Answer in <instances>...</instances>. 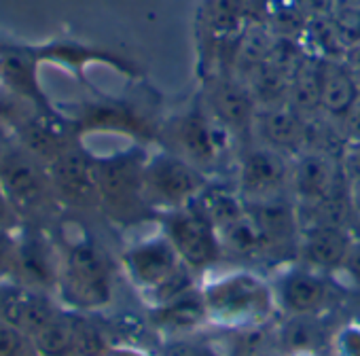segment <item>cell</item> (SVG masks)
<instances>
[{
	"mask_svg": "<svg viewBox=\"0 0 360 356\" xmlns=\"http://www.w3.org/2000/svg\"><path fill=\"white\" fill-rule=\"evenodd\" d=\"M246 81V85L250 87L259 108L265 106H278V104H286L290 98V85H292V77L284 75L282 70H278L276 66L263 62L259 66H255L250 72H246L242 77Z\"/></svg>",
	"mask_w": 360,
	"mask_h": 356,
	"instance_id": "26",
	"label": "cell"
},
{
	"mask_svg": "<svg viewBox=\"0 0 360 356\" xmlns=\"http://www.w3.org/2000/svg\"><path fill=\"white\" fill-rule=\"evenodd\" d=\"M330 22L345 49L360 43V5H337Z\"/></svg>",
	"mask_w": 360,
	"mask_h": 356,
	"instance_id": "29",
	"label": "cell"
},
{
	"mask_svg": "<svg viewBox=\"0 0 360 356\" xmlns=\"http://www.w3.org/2000/svg\"><path fill=\"white\" fill-rule=\"evenodd\" d=\"M37 356H77L75 314L60 312L49 324L30 337Z\"/></svg>",
	"mask_w": 360,
	"mask_h": 356,
	"instance_id": "27",
	"label": "cell"
},
{
	"mask_svg": "<svg viewBox=\"0 0 360 356\" xmlns=\"http://www.w3.org/2000/svg\"><path fill=\"white\" fill-rule=\"evenodd\" d=\"M0 187L9 196L22 221L43 215L53 196L47 163L13 142L0 151Z\"/></svg>",
	"mask_w": 360,
	"mask_h": 356,
	"instance_id": "5",
	"label": "cell"
},
{
	"mask_svg": "<svg viewBox=\"0 0 360 356\" xmlns=\"http://www.w3.org/2000/svg\"><path fill=\"white\" fill-rule=\"evenodd\" d=\"M47 170L58 202L77 210L100 208L96 157L79 142L70 144L51 163H47Z\"/></svg>",
	"mask_w": 360,
	"mask_h": 356,
	"instance_id": "11",
	"label": "cell"
},
{
	"mask_svg": "<svg viewBox=\"0 0 360 356\" xmlns=\"http://www.w3.org/2000/svg\"><path fill=\"white\" fill-rule=\"evenodd\" d=\"M290 157L261 142H248L238 155L236 187L246 202L290 193Z\"/></svg>",
	"mask_w": 360,
	"mask_h": 356,
	"instance_id": "10",
	"label": "cell"
},
{
	"mask_svg": "<svg viewBox=\"0 0 360 356\" xmlns=\"http://www.w3.org/2000/svg\"><path fill=\"white\" fill-rule=\"evenodd\" d=\"M349 191L339 155L303 151L290 161V196L297 204H318Z\"/></svg>",
	"mask_w": 360,
	"mask_h": 356,
	"instance_id": "12",
	"label": "cell"
},
{
	"mask_svg": "<svg viewBox=\"0 0 360 356\" xmlns=\"http://www.w3.org/2000/svg\"><path fill=\"white\" fill-rule=\"evenodd\" d=\"M339 272L349 280V284L356 291H360V240L354 242V246H352V250H349V255H347V259Z\"/></svg>",
	"mask_w": 360,
	"mask_h": 356,
	"instance_id": "38",
	"label": "cell"
},
{
	"mask_svg": "<svg viewBox=\"0 0 360 356\" xmlns=\"http://www.w3.org/2000/svg\"><path fill=\"white\" fill-rule=\"evenodd\" d=\"M210 324L227 331H248L263 326L276 314V295L269 280L250 272H225L202 284Z\"/></svg>",
	"mask_w": 360,
	"mask_h": 356,
	"instance_id": "1",
	"label": "cell"
},
{
	"mask_svg": "<svg viewBox=\"0 0 360 356\" xmlns=\"http://www.w3.org/2000/svg\"><path fill=\"white\" fill-rule=\"evenodd\" d=\"M153 326L159 329L165 337H189L210 324V314L202 286H193L185 293L172 297L159 305H153L150 312Z\"/></svg>",
	"mask_w": 360,
	"mask_h": 356,
	"instance_id": "17",
	"label": "cell"
},
{
	"mask_svg": "<svg viewBox=\"0 0 360 356\" xmlns=\"http://www.w3.org/2000/svg\"><path fill=\"white\" fill-rule=\"evenodd\" d=\"M354 242L356 240L349 227H339V225L305 227L301 229L297 253L303 265L330 274L341 269Z\"/></svg>",
	"mask_w": 360,
	"mask_h": 356,
	"instance_id": "18",
	"label": "cell"
},
{
	"mask_svg": "<svg viewBox=\"0 0 360 356\" xmlns=\"http://www.w3.org/2000/svg\"><path fill=\"white\" fill-rule=\"evenodd\" d=\"M202 102L208 113L236 136L238 142L240 138H255L259 104L242 77L236 72L206 77Z\"/></svg>",
	"mask_w": 360,
	"mask_h": 356,
	"instance_id": "9",
	"label": "cell"
},
{
	"mask_svg": "<svg viewBox=\"0 0 360 356\" xmlns=\"http://www.w3.org/2000/svg\"><path fill=\"white\" fill-rule=\"evenodd\" d=\"M165 138L169 144L167 151L187 159L206 176L223 165V159L238 142L236 136L208 113L204 102L169 119Z\"/></svg>",
	"mask_w": 360,
	"mask_h": 356,
	"instance_id": "3",
	"label": "cell"
},
{
	"mask_svg": "<svg viewBox=\"0 0 360 356\" xmlns=\"http://www.w3.org/2000/svg\"><path fill=\"white\" fill-rule=\"evenodd\" d=\"M318 66L322 115L339 123L360 98L356 77L343 60H318Z\"/></svg>",
	"mask_w": 360,
	"mask_h": 356,
	"instance_id": "21",
	"label": "cell"
},
{
	"mask_svg": "<svg viewBox=\"0 0 360 356\" xmlns=\"http://www.w3.org/2000/svg\"><path fill=\"white\" fill-rule=\"evenodd\" d=\"M22 217L15 210V206L11 204L9 196L5 193V189L0 187V229H7V231H15L22 225Z\"/></svg>",
	"mask_w": 360,
	"mask_h": 356,
	"instance_id": "37",
	"label": "cell"
},
{
	"mask_svg": "<svg viewBox=\"0 0 360 356\" xmlns=\"http://www.w3.org/2000/svg\"><path fill=\"white\" fill-rule=\"evenodd\" d=\"M32 354L37 352L30 335H26L22 329L0 318V356H32Z\"/></svg>",
	"mask_w": 360,
	"mask_h": 356,
	"instance_id": "31",
	"label": "cell"
},
{
	"mask_svg": "<svg viewBox=\"0 0 360 356\" xmlns=\"http://www.w3.org/2000/svg\"><path fill=\"white\" fill-rule=\"evenodd\" d=\"M339 127H341V134H343L345 144L347 142H360V98L345 113V117L339 121Z\"/></svg>",
	"mask_w": 360,
	"mask_h": 356,
	"instance_id": "36",
	"label": "cell"
},
{
	"mask_svg": "<svg viewBox=\"0 0 360 356\" xmlns=\"http://www.w3.org/2000/svg\"><path fill=\"white\" fill-rule=\"evenodd\" d=\"M77 326V356H106L110 345L106 343L104 333L83 316L75 314Z\"/></svg>",
	"mask_w": 360,
	"mask_h": 356,
	"instance_id": "28",
	"label": "cell"
},
{
	"mask_svg": "<svg viewBox=\"0 0 360 356\" xmlns=\"http://www.w3.org/2000/svg\"><path fill=\"white\" fill-rule=\"evenodd\" d=\"M250 356H276V354H271V352H257V354H250Z\"/></svg>",
	"mask_w": 360,
	"mask_h": 356,
	"instance_id": "45",
	"label": "cell"
},
{
	"mask_svg": "<svg viewBox=\"0 0 360 356\" xmlns=\"http://www.w3.org/2000/svg\"><path fill=\"white\" fill-rule=\"evenodd\" d=\"M0 87L30 102L34 108H49L47 98L39 87L37 64L26 51H0Z\"/></svg>",
	"mask_w": 360,
	"mask_h": 356,
	"instance_id": "23",
	"label": "cell"
},
{
	"mask_svg": "<svg viewBox=\"0 0 360 356\" xmlns=\"http://www.w3.org/2000/svg\"><path fill=\"white\" fill-rule=\"evenodd\" d=\"M354 77H356V83H358V89H360V68H352Z\"/></svg>",
	"mask_w": 360,
	"mask_h": 356,
	"instance_id": "44",
	"label": "cell"
},
{
	"mask_svg": "<svg viewBox=\"0 0 360 356\" xmlns=\"http://www.w3.org/2000/svg\"><path fill=\"white\" fill-rule=\"evenodd\" d=\"M286 356H322L318 352H297V354H286Z\"/></svg>",
	"mask_w": 360,
	"mask_h": 356,
	"instance_id": "42",
	"label": "cell"
},
{
	"mask_svg": "<svg viewBox=\"0 0 360 356\" xmlns=\"http://www.w3.org/2000/svg\"><path fill=\"white\" fill-rule=\"evenodd\" d=\"M161 231L172 242L183 263L195 274L208 272L225 255L219 229L195 202L163 215Z\"/></svg>",
	"mask_w": 360,
	"mask_h": 356,
	"instance_id": "8",
	"label": "cell"
},
{
	"mask_svg": "<svg viewBox=\"0 0 360 356\" xmlns=\"http://www.w3.org/2000/svg\"><path fill=\"white\" fill-rule=\"evenodd\" d=\"M333 331L322 316H286L274 331V341L282 356L297 352H328Z\"/></svg>",
	"mask_w": 360,
	"mask_h": 356,
	"instance_id": "22",
	"label": "cell"
},
{
	"mask_svg": "<svg viewBox=\"0 0 360 356\" xmlns=\"http://www.w3.org/2000/svg\"><path fill=\"white\" fill-rule=\"evenodd\" d=\"M161 356H219V354H217L210 345L200 343V341H193L191 335H189V337H176V339H169V341L163 345Z\"/></svg>",
	"mask_w": 360,
	"mask_h": 356,
	"instance_id": "33",
	"label": "cell"
},
{
	"mask_svg": "<svg viewBox=\"0 0 360 356\" xmlns=\"http://www.w3.org/2000/svg\"><path fill=\"white\" fill-rule=\"evenodd\" d=\"M328 356H360V322H345L333 331Z\"/></svg>",
	"mask_w": 360,
	"mask_h": 356,
	"instance_id": "32",
	"label": "cell"
},
{
	"mask_svg": "<svg viewBox=\"0 0 360 356\" xmlns=\"http://www.w3.org/2000/svg\"><path fill=\"white\" fill-rule=\"evenodd\" d=\"M13 136L18 144H22L43 163H51L60 153L77 142L72 136V125L53 115L49 108H37L15 127Z\"/></svg>",
	"mask_w": 360,
	"mask_h": 356,
	"instance_id": "16",
	"label": "cell"
},
{
	"mask_svg": "<svg viewBox=\"0 0 360 356\" xmlns=\"http://www.w3.org/2000/svg\"><path fill=\"white\" fill-rule=\"evenodd\" d=\"M210 178L193 163L172 151H159L146 157L142 193L148 208L167 215L195 202Z\"/></svg>",
	"mask_w": 360,
	"mask_h": 356,
	"instance_id": "4",
	"label": "cell"
},
{
	"mask_svg": "<svg viewBox=\"0 0 360 356\" xmlns=\"http://www.w3.org/2000/svg\"><path fill=\"white\" fill-rule=\"evenodd\" d=\"M349 202H352L354 217L360 219V178L354 183H349Z\"/></svg>",
	"mask_w": 360,
	"mask_h": 356,
	"instance_id": "39",
	"label": "cell"
},
{
	"mask_svg": "<svg viewBox=\"0 0 360 356\" xmlns=\"http://www.w3.org/2000/svg\"><path fill=\"white\" fill-rule=\"evenodd\" d=\"M219 236L223 242V250L238 259H261L263 255L271 253L263 231L259 229L257 221L250 217L248 210L238 221L221 229Z\"/></svg>",
	"mask_w": 360,
	"mask_h": 356,
	"instance_id": "25",
	"label": "cell"
},
{
	"mask_svg": "<svg viewBox=\"0 0 360 356\" xmlns=\"http://www.w3.org/2000/svg\"><path fill=\"white\" fill-rule=\"evenodd\" d=\"M62 310L47 291L30 288L20 282H0V318L22 329L26 335H37Z\"/></svg>",
	"mask_w": 360,
	"mask_h": 356,
	"instance_id": "14",
	"label": "cell"
},
{
	"mask_svg": "<svg viewBox=\"0 0 360 356\" xmlns=\"http://www.w3.org/2000/svg\"><path fill=\"white\" fill-rule=\"evenodd\" d=\"M18 240L13 231L0 229V282L13 276V259H15Z\"/></svg>",
	"mask_w": 360,
	"mask_h": 356,
	"instance_id": "34",
	"label": "cell"
},
{
	"mask_svg": "<svg viewBox=\"0 0 360 356\" xmlns=\"http://www.w3.org/2000/svg\"><path fill=\"white\" fill-rule=\"evenodd\" d=\"M343 174L347 178V183H354L360 178V142H347L339 155Z\"/></svg>",
	"mask_w": 360,
	"mask_h": 356,
	"instance_id": "35",
	"label": "cell"
},
{
	"mask_svg": "<svg viewBox=\"0 0 360 356\" xmlns=\"http://www.w3.org/2000/svg\"><path fill=\"white\" fill-rule=\"evenodd\" d=\"M337 5H360V0H335Z\"/></svg>",
	"mask_w": 360,
	"mask_h": 356,
	"instance_id": "43",
	"label": "cell"
},
{
	"mask_svg": "<svg viewBox=\"0 0 360 356\" xmlns=\"http://www.w3.org/2000/svg\"><path fill=\"white\" fill-rule=\"evenodd\" d=\"M271 286L276 305L284 316H322L335 299L328 276L303 263L278 274Z\"/></svg>",
	"mask_w": 360,
	"mask_h": 356,
	"instance_id": "13",
	"label": "cell"
},
{
	"mask_svg": "<svg viewBox=\"0 0 360 356\" xmlns=\"http://www.w3.org/2000/svg\"><path fill=\"white\" fill-rule=\"evenodd\" d=\"M195 204L219 231L231 225L233 221H238L248 210L246 200L242 198L236 185L231 187V185L212 183V181H208L204 191L195 198Z\"/></svg>",
	"mask_w": 360,
	"mask_h": 356,
	"instance_id": "24",
	"label": "cell"
},
{
	"mask_svg": "<svg viewBox=\"0 0 360 356\" xmlns=\"http://www.w3.org/2000/svg\"><path fill=\"white\" fill-rule=\"evenodd\" d=\"M58 288L77 310H98L112 297V274L106 257L91 244L79 242L60 259Z\"/></svg>",
	"mask_w": 360,
	"mask_h": 356,
	"instance_id": "6",
	"label": "cell"
},
{
	"mask_svg": "<svg viewBox=\"0 0 360 356\" xmlns=\"http://www.w3.org/2000/svg\"><path fill=\"white\" fill-rule=\"evenodd\" d=\"M106 356H148V354H144L142 350H136V348H110L106 352Z\"/></svg>",
	"mask_w": 360,
	"mask_h": 356,
	"instance_id": "41",
	"label": "cell"
},
{
	"mask_svg": "<svg viewBox=\"0 0 360 356\" xmlns=\"http://www.w3.org/2000/svg\"><path fill=\"white\" fill-rule=\"evenodd\" d=\"M250 217L257 221L259 229L263 231L269 250L280 248H295L299 246L301 238V219H299V206L290 193L246 202Z\"/></svg>",
	"mask_w": 360,
	"mask_h": 356,
	"instance_id": "15",
	"label": "cell"
},
{
	"mask_svg": "<svg viewBox=\"0 0 360 356\" xmlns=\"http://www.w3.org/2000/svg\"><path fill=\"white\" fill-rule=\"evenodd\" d=\"M123 267L134 286L150 301V307L198 286V274L183 263L163 231L127 248Z\"/></svg>",
	"mask_w": 360,
	"mask_h": 356,
	"instance_id": "2",
	"label": "cell"
},
{
	"mask_svg": "<svg viewBox=\"0 0 360 356\" xmlns=\"http://www.w3.org/2000/svg\"><path fill=\"white\" fill-rule=\"evenodd\" d=\"M30 106V102L0 87V132H15V127L37 110Z\"/></svg>",
	"mask_w": 360,
	"mask_h": 356,
	"instance_id": "30",
	"label": "cell"
},
{
	"mask_svg": "<svg viewBox=\"0 0 360 356\" xmlns=\"http://www.w3.org/2000/svg\"><path fill=\"white\" fill-rule=\"evenodd\" d=\"M343 62H345L349 68H360V43L354 45V47H349V49H345Z\"/></svg>",
	"mask_w": 360,
	"mask_h": 356,
	"instance_id": "40",
	"label": "cell"
},
{
	"mask_svg": "<svg viewBox=\"0 0 360 356\" xmlns=\"http://www.w3.org/2000/svg\"><path fill=\"white\" fill-rule=\"evenodd\" d=\"M255 142L276 148L290 159L303 153L305 146V115L295 106L278 104L259 108L255 123Z\"/></svg>",
	"mask_w": 360,
	"mask_h": 356,
	"instance_id": "19",
	"label": "cell"
},
{
	"mask_svg": "<svg viewBox=\"0 0 360 356\" xmlns=\"http://www.w3.org/2000/svg\"><path fill=\"white\" fill-rule=\"evenodd\" d=\"M146 157L142 148H127L108 157H96L100 208L108 217L123 221L148 208L142 193Z\"/></svg>",
	"mask_w": 360,
	"mask_h": 356,
	"instance_id": "7",
	"label": "cell"
},
{
	"mask_svg": "<svg viewBox=\"0 0 360 356\" xmlns=\"http://www.w3.org/2000/svg\"><path fill=\"white\" fill-rule=\"evenodd\" d=\"M11 278H15V282L24 286L39 288V291L58 286L60 261L53 257L51 246L41 236L30 234L18 242Z\"/></svg>",
	"mask_w": 360,
	"mask_h": 356,
	"instance_id": "20",
	"label": "cell"
}]
</instances>
